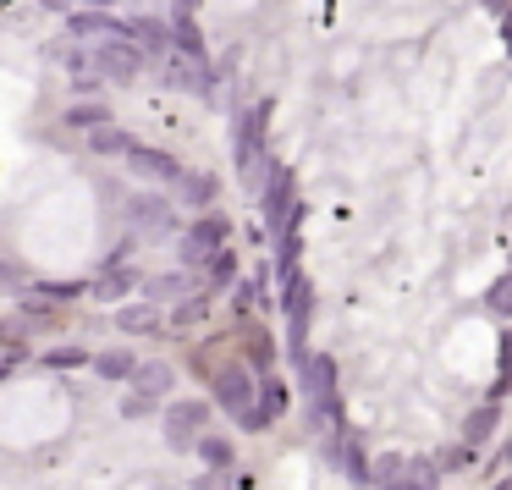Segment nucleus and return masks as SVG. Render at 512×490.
Returning <instances> with one entry per match:
<instances>
[{
    "instance_id": "27",
    "label": "nucleus",
    "mask_w": 512,
    "mask_h": 490,
    "mask_svg": "<svg viewBox=\"0 0 512 490\" xmlns=\"http://www.w3.org/2000/svg\"><path fill=\"white\" fill-rule=\"evenodd\" d=\"M177 188H182V199H188L193 204V210H204V204H210V193H215V182L210 177H177Z\"/></svg>"
},
{
    "instance_id": "10",
    "label": "nucleus",
    "mask_w": 512,
    "mask_h": 490,
    "mask_svg": "<svg viewBox=\"0 0 512 490\" xmlns=\"http://www.w3.org/2000/svg\"><path fill=\"white\" fill-rule=\"evenodd\" d=\"M122 155H127V166H133L138 177H155V182H177V177H182V166H177V160L166 155V149H144V144H127Z\"/></svg>"
},
{
    "instance_id": "11",
    "label": "nucleus",
    "mask_w": 512,
    "mask_h": 490,
    "mask_svg": "<svg viewBox=\"0 0 512 490\" xmlns=\"http://www.w3.org/2000/svg\"><path fill=\"white\" fill-rule=\"evenodd\" d=\"M193 452H199V463L210 468V474H232L237 468V446H232V435H221V430H199Z\"/></svg>"
},
{
    "instance_id": "9",
    "label": "nucleus",
    "mask_w": 512,
    "mask_h": 490,
    "mask_svg": "<svg viewBox=\"0 0 512 490\" xmlns=\"http://www.w3.org/2000/svg\"><path fill=\"white\" fill-rule=\"evenodd\" d=\"M331 457L342 463V474L353 479L358 490H369V452H364V441H358L353 424H342V430L331 435Z\"/></svg>"
},
{
    "instance_id": "29",
    "label": "nucleus",
    "mask_w": 512,
    "mask_h": 490,
    "mask_svg": "<svg viewBox=\"0 0 512 490\" xmlns=\"http://www.w3.org/2000/svg\"><path fill=\"white\" fill-rule=\"evenodd\" d=\"M468 457H474V446H441V452H435V468H441V474H452V468H463Z\"/></svg>"
},
{
    "instance_id": "26",
    "label": "nucleus",
    "mask_w": 512,
    "mask_h": 490,
    "mask_svg": "<svg viewBox=\"0 0 512 490\" xmlns=\"http://www.w3.org/2000/svg\"><path fill=\"white\" fill-rule=\"evenodd\" d=\"M83 364H89V347H50V353H45V369H83Z\"/></svg>"
},
{
    "instance_id": "16",
    "label": "nucleus",
    "mask_w": 512,
    "mask_h": 490,
    "mask_svg": "<svg viewBox=\"0 0 512 490\" xmlns=\"http://www.w3.org/2000/svg\"><path fill=\"white\" fill-rule=\"evenodd\" d=\"M133 364H138V353H133V347H111V353H89V369L105 380V386H122V380L133 375Z\"/></svg>"
},
{
    "instance_id": "13",
    "label": "nucleus",
    "mask_w": 512,
    "mask_h": 490,
    "mask_svg": "<svg viewBox=\"0 0 512 490\" xmlns=\"http://www.w3.org/2000/svg\"><path fill=\"white\" fill-rule=\"evenodd\" d=\"M116 331H127V336H160L166 331V320H160V309L155 303H122V309H116Z\"/></svg>"
},
{
    "instance_id": "25",
    "label": "nucleus",
    "mask_w": 512,
    "mask_h": 490,
    "mask_svg": "<svg viewBox=\"0 0 512 490\" xmlns=\"http://www.w3.org/2000/svg\"><path fill=\"white\" fill-rule=\"evenodd\" d=\"M204 309H210V292H188V298H177V309H171V325L204 320Z\"/></svg>"
},
{
    "instance_id": "22",
    "label": "nucleus",
    "mask_w": 512,
    "mask_h": 490,
    "mask_svg": "<svg viewBox=\"0 0 512 490\" xmlns=\"http://www.w3.org/2000/svg\"><path fill=\"white\" fill-rule=\"evenodd\" d=\"M485 314H496V320H512V270H501V276L490 281V292H485Z\"/></svg>"
},
{
    "instance_id": "28",
    "label": "nucleus",
    "mask_w": 512,
    "mask_h": 490,
    "mask_svg": "<svg viewBox=\"0 0 512 490\" xmlns=\"http://www.w3.org/2000/svg\"><path fill=\"white\" fill-rule=\"evenodd\" d=\"M127 144H133V138L116 133V127H94V149H100V155H122Z\"/></svg>"
},
{
    "instance_id": "12",
    "label": "nucleus",
    "mask_w": 512,
    "mask_h": 490,
    "mask_svg": "<svg viewBox=\"0 0 512 490\" xmlns=\"http://www.w3.org/2000/svg\"><path fill=\"white\" fill-rule=\"evenodd\" d=\"M127 386H133L138 397L160 402V397H171V386H177V369H171V364H133Z\"/></svg>"
},
{
    "instance_id": "30",
    "label": "nucleus",
    "mask_w": 512,
    "mask_h": 490,
    "mask_svg": "<svg viewBox=\"0 0 512 490\" xmlns=\"http://www.w3.org/2000/svg\"><path fill=\"white\" fill-rule=\"evenodd\" d=\"M67 122H72V127H105L111 116H105V105H78V111H72Z\"/></svg>"
},
{
    "instance_id": "33",
    "label": "nucleus",
    "mask_w": 512,
    "mask_h": 490,
    "mask_svg": "<svg viewBox=\"0 0 512 490\" xmlns=\"http://www.w3.org/2000/svg\"><path fill=\"white\" fill-rule=\"evenodd\" d=\"M221 479H226V474H221ZM221 479H215V474H210V479H199V490H226Z\"/></svg>"
},
{
    "instance_id": "8",
    "label": "nucleus",
    "mask_w": 512,
    "mask_h": 490,
    "mask_svg": "<svg viewBox=\"0 0 512 490\" xmlns=\"http://www.w3.org/2000/svg\"><path fill=\"white\" fill-rule=\"evenodd\" d=\"M127 226H133V237H166L177 232V210L155 193H138V199H127Z\"/></svg>"
},
{
    "instance_id": "15",
    "label": "nucleus",
    "mask_w": 512,
    "mask_h": 490,
    "mask_svg": "<svg viewBox=\"0 0 512 490\" xmlns=\"http://www.w3.org/2000/svg\"><path fill=\"white\" fill-rule=\"evenodd\" d=\"M138 270L133 265H111V270H100V276L89 281V292L94 298H105V303H116V298H127V292H138Z\"/></svg>"
},
{
    "instance_id": "34",
    "label": "nucleus",
    "mask_w": 512,
    "mask_h": 490,
    "mask_svg": "<svg viewBox=\"0 0 512 490\" xmlns=\"http://www.w3.org/2000/svg\"><path fill=\"white\" fill-rule=\"evenodd\" d=\"M496 490H512V479H501V485H496Z\"/></svg>"
},
{
    "instance_id": "31",
    "label": "nucleus",
    "mask_w": 512,
    "mask_h": 490,
    "mask_svg": "<svg viewBox=\"0 0 512 490\" xmlns=\"http://www.w3.org/2000/svg\"><path fill=\"white\" fill-rule=\"evenodd\" d=\"M149 408H155V402H149V397H138V391H127V397H122V419H144Z\"/></svg>"
},
{
    "instance_id": "1",
    "label": "nucleus",
    "mask_w": 512,
    "mask_h": 490,
    "mask_svg": "<svg viewBox=\"0 0 512 490\" xmlns=\"http://www.w3.org/2000/svg\"><path fill=\"white\" fill-rule=\"evenodd\" d=\"M303 386H309V413H314V430H342L347 424V402H342V375H336V358L331 353H303Z\"/></svg>"
},
{
    "instance_id": "3",
    "label": "nucleus",
    "mask_w": 512,
    "mask_h": 490,
    "mask_svg": "<svg viewBox=\"0 0 512 490\" xmlns=\"http://www.w3.org/2000/svg\"><path fill=\"white\" fill-rule=\"evenodd\" d=\"M281 309H287V347L292 358L309 353V325H314V281L303 270L281 276Z\"/></svg>"
},
{
    "instance_id": "18",
    "label": "nucleus",
    "mask_w": 512,
    "mask_h": 490,
    "mask_svg": "<svg viewBox=\"0 0 512 490\" xmlns=\"http://www.w3.org/2000/svg\"><path fill=\"white\" fill-rule=\"evenodd\" d=\"M232 281H237V254H232V243H226L221 254L204 259V292H221V287H232Z\"/></svg>"
},
{
    "instance_id": "5",
    "label": "nucleus",
    "mask_w": 512,
    "mask_h": 490,
    "mask_svg": "<svg viewBox=\"0 0 512 490\" xmlns=\"http://www.w3.org/2000/svg\"><path fill=\"white\" fill-rule=\"evenodd\" d=\"M210 402L226 413H243L254 408V369L243 364V358H232V364H215L210 369Z\"/></svg>"
},
{
    "instance_id": "19",
    "label": "nucleus",
    "mask_w": 512,
    "mask_h": 490,
    "mask_svg": "<svg viewBox=\"0 0 512 490\" xmlns=\"http://www.w3.org/2000/svg\"><path fill=\"white\" fill-rule=\"evenodd\" d=\"M83 281H28V298H39V303H50V309H61V303H72V298H83Z\"/></svg>"
},
{
    "instance_id": "4",
    "label": "nucleus",
    "mask_w": 512,
    "mask_h": 490,
    "mask_svg": "<svg viewBox=\"0 0 512 490\" xmlns=\"http://www.w3.org/2000/svg\"><path fill=\"white\" fill-rule=\"evenodd\" d=\"M226 243H232V221L221 210H199L182 232V270H204V259L221 254Z\"/></svg>"
},
{
    "instance_id": "20",
    "label": "nucleus",
    "mask_w": 512,
    "mask_h": 490,
    "mask_svg": "<svg viewBox=\"0 0 512 490\" xmlns=\"http://www.w3.org/2000/svg\"><path fill=\"white\" fill-rule=\"evenodd\" d=\"M259 138H265V111H254L243 122V138H237V166L243 171H254V160H259Z\"/></svg>"
},
{
    "instance_id": "32",
    "label": "nucleus",
    "mask_w": 512,
    "mask_h": 490,
    "mask_svg": "<svg viewBox=\"0 0 512 490\" xmlns=\"http://www.w3.org/2000/svg\"><path fill=\"white\" fill-rule=\"evenodd\" d=\"M105 67H111V72H133L138 61H133V56H122V50H111V56H105Z\"/></svg>"
},
{
    "instance_id": "14",
    "label": "nucleus",
    "mask_w": 512,
    "mask_h": 490,
    "mask_svg": "<svg viewBox=\"0 0 512 490\" xmlns=\"http://www.w3.org/2000/svg\"><path fill=\"white\" fill-rule=\"evenodd\" d=\"M496 430H501V402H479L474 413L463 419V446H490L496 441Z\"/></svg>"
},
{
    "instance_id": "6",
    "label": "nucleus",
    "mask_w": 512,
    "mask_h": 490,
    "mask_svg": "<svg viewBox=\"0 0 512 490\" xmlns=\"http://www.w3.org/2000/svg\"><path fill=\"white\" fill-rule=\"evenodd\" d=\"M292 226H303V204H298V182H292V171L281 166L276 177H270V188H265V232L281 237V232H292Z\"/></svg>"
},
{
    "instance_id": "24",
    "label": "nucleus",
    "mask_w": 512,
    "mask_h": 490,
    "mask_svg": "<svg viewBox=\"0 0 512 490\" xmlns=\"http://www.w3.org/2000/svg\"><path fill=\"white\" fill-rule=\"evenodd\" d=\"M237 314H248V309H270V298H265V281L259 276H248V281H237V303H232Z\"/></svg>"
},
{
    "instance_id": "23",
    "label": "nucleus",
    "mask_w": 512,
    "mask_h": 490,
    "mask_svg": "<svg viewBox=\"0 0 512 490\" xmlns=\"http://www.w3.org/2000/svg\"><path fill=\"white\" fill-rule=\"evenodd\" d=\"M512 391V331H501V353H496V386H490V402H507Z\"/></svg>"
},
{
    "instance_id": "2",
    "label": "nucleus",
    "mask_w": 512,
    "mask_h": 490,
    "mask_svg": "<svg viewBox=\"0 0 512 490\" xmlns=\"http://www.w3.org/2000/svg\"><path fill=\"white\" fill-rule=\"evenodd\" d=\"M369 485L375 490H441V468H435V457L386 452V457H369Z\"/></svg>"
},
{
    "instance_id": "21",
    "label": "nucleus",
    "mask_w": 512,
    "mask_h": 490,
    "mask_svg": "<svg viewBox=\"0 0 512 490\" xmlns=\"http://www.w3.org/2000/svg\"><path fill=\"white\" fill-rule=\"evenodd\" d=\"M243 364L248 369H276V336L254 325V331H248V358H243Z\"/></svg>"
},
{
    "instance_id": "7",
    "label": "nucleus",
    "mask_w": 512,
    "mask_h": 490,
    "mask_svg": "<svg viewBox=\"0 0 512 490\" xmlns=\"http://www.w3.org/2000/svg\"><path fill=\"white\" fill-rule=\"evenodd\" d=\"M199 430H210V402H199V397L166 402V446L171 452H188L199 441Z\"/></svg>"
},
{
    "instance_id": "17",
    "label": "nucleus",
    "mask_w": 512,
    "mask_h": 490,
    "mask_svg": "<svg viewBox=\"0 0 512 490\" xmlns=\"http://www.w3.org/2000/svg\"><path fill=\"white\" fill-rule=\"evenodd\" d=\"M138 292H144L149 303H160V298H188V292H193V276H188V270H171V276H144V281H138Z\"/></svg>"
}]
</instances>
